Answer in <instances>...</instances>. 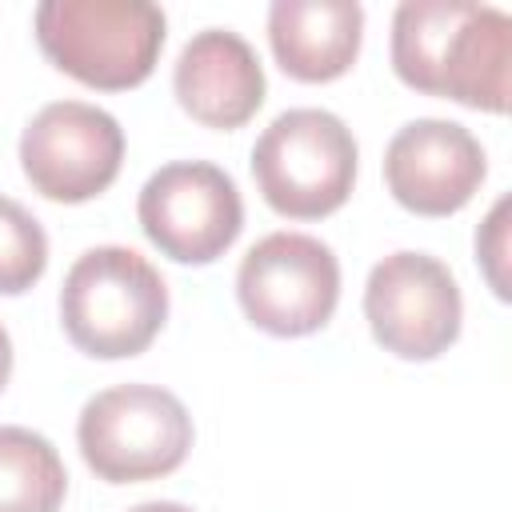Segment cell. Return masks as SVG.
Instances as JSON below:
<instances>
[{
  "label": "cell",
  "instance_id": "1",
  "mask_svg": "<svg viewBox=\"0 0 512 512\" xmlns=\"http://www.w3.org/2000/svg\"><path fill=\"white\" fill-rule=\"evenodd\" d=\"M392 72L440 100L508 112L512 20L472 0H404L392 16Z\"/></svg>",
  "mask_w": 512,
  "mask_h": 512
},
{
  "label": "cell",
  "instance_id": "2",
  "mask_svg": "<svg viewBox=\"0 0 512 512\" xmlns=\"http://www.w3.org/2000/svg\"><path fill=\"white\" fill-rule=\"evenodd\" d=\"M168 320V284L136 252L100 244L76 256L60 288L64 336L96 360L140 356Z\"/></svg>",
  "mask_w": 512,
  "mask_h": 512
},
{
  "label": "cell",
  "instance_id": "3",
  "mask_svg": "<svg viewBox=\"0 0 512 512\" xmlns=\"http://www.w3.org/2000/svg\"><path fill=\"white\" fill-rule=\"evenodd\" d=\"M32 20L40 52L64 76L100 92L144 84L168 28L152 0H44Z\"/></svg>",
  "mask_w": 512,
  "mask_h": 512
},
{
  "label": "cell",
  "instance_id": "4",
  "mask_svg": "<svg viewBox=\"0 0 512 512\" xmlns=\"http://www.w3.org/2000/svg\"><path fill=\"white\" fill-rule=\"evenodd\" d=\"M252 176L272 212L288 220L332 216L356 184V136L328 108H288L256 136Z\"/></svg>",
  "mask_w": 512,
  "mask_h": 512
},
{
  "label": "cell",
  "instance_id": "5",
  "mask_svg": "<svg viewBox=\"0 0 512 512\" xmlns=\"http://www.w3.org/2000/svg\"><path fill=\"white\" fill-rule=\"evenodd\" d=\"M76 444L104 484H140L184 464L192 416L160 384H116L80 408Z\"/></svg>",
  "mask_w": 512,
  "mask_h": 512
},
{
  "label": "cell",
  "instance_id": "6",
  "mask_svg": "<svg viewBox=\"0 0 512 512\" xmlns=\"http://www.w3.org/2000/svg\"><path fill=\"white\" fill-rule=\"evenodd\" d=\"M236 296L260 332L312 336L340 304V260L308 232H272L244 252Z\"/></svg>",
  "mask_w": 512,
  "mask_h": 512
},
{
  "label": "cell",
  "instance_id": "7",
  "mask_svg": "<svg viewBox=\"0 0 512 512\" xmlns=\"http://www.w3.org/2000/svg\"><path fill=\"white\" fill-rule=\"evenodd\" d=\"M136 216L160 256L176 264H212L236 244L244 200L220 164L172 160L144 180Z\"/></svg>",
  "mask_w": 512,
  "mask_h": 512
},
{
  "label": "cell",
  "instance_id": "8",
  "mask_svg": "<svg viewBox=\"0 0 512 512\" xmlns=\"http://www.w3.org/2000/svg\"><path fill=\"white\" fill-rule=\"evenodd\" d=\"M364 320L384 352L400 360H436L460 336V284L448 264L428 252H392L368 272Z\"/></svg>",
  "mask_w": 512,
  "mask_h": 512
},
{
  "label": "cell",
  "instance_id": "9",
  "mask_svg": "<svg viewBox=\"0 0 512 512\" xmlns=\"http://www.w3.org/2000/svg\"><path fill=\"white\" fill-rule=\"evenodd\" d=\"M124 160V128L112 112L84 100L44 104L20 136L24 180L56 204H84L100 196Z\"/></svg>",
  "mask_w": 512,
  "mask_h": 512
},
{
  "label": "cell",
  "instance_id": "10",
  "mask_svg": "<svg viewBox=\"0 0 512 512\" xmlns=\"http://www.w3.org/2000/svg\"><path fill=\"white\" fill-rule=\"evenodd\" d=\"M484 172L488 156L480 140L456 120H408L384 148V184L392 200L416 216L460 212L484 184Z\"/></svg>",
  "mask_w": 512,
  "mask_h": 512
},
{
  "label": "cell",
  "instance_id": "11",
  "mask_svg": "<svg viewBox=\"0 0 512 512\" xmlns=\"http://www.w3.org/2000/svg\"><path fill=\"white\" fill-rule=\"evenodd\" d=\"M264 68L256 48L228 28L196 32L172 68L176 104L204 128L232 132L256 116L264 104Z\"/></svg>",
  "mask_w": 512,
  "mask_h": 512
},
{
  "label": "cell",
  "instance_id": "12",
  "mask_svg": "<svg viewBox=\"0 0 512 512\" xmlns=\"http://www.w3.org/2000/svg\"><path fill=\"white\" fill-rule=\"evenodd\" d=\"M364 8L356 0H276L268 8V44L284 76L328 84L360 56Z\"/></svg>",
  "mask_w": 512,
  "mask_h": 512
},
{
  "label": "cell",
  "instance_id": "13",
  "mask_svg": "<svg viewBox=\"0 0 512 512\" xmlns=\"http://www.w3.org/2000/svg\"><path fill=\"white\" fill-rule=\"evenodd\" d=\"M68 472L48 436L0 424V512H60Z\"/></svg>",
  "mask_w": 512,
  "mask_h": 512
},
{
  "label": "cell",
  "instance_id": "14",
  "mask_svg": "<svg viewBox=\"0 0 512 512\" xmlns=\"http://www.w3.org/2000/svg\"><path fill=\"white\" fill-rule=\"evenodd\" d=\"M48 268V236L40 220L16 204L12 196H0V296L28 292Z\"/></svg>",
  "mask_w": 512,
  "mask_h": 512
},
{
  "label": "cell",
  "instance_id": "15",
  "mask_svg": "<svg viewBox=\"0 0 512 512\" xmlns=\"http://www.w3.org/2000/svg\"><path fill=\"white\" fill-rule=\"evenodd\" d=\"M504 212H508V200H500V204L492 208V236H496L492 244L476 236V256L484 260L488 280H492V288H496V296H500V300H508V288H504V280H500V272H496V260L504 256Z\"/></svg>",
  "mask_w": 512,
  "mask_h": 512
},
{
  "label": "cell",
  "instance_id": "16",
  "mask_svg": "<svg viewBox=\"0 0 512 512\" xmlns=\"http://www.w3.org/2000/svg\"><path fill=\"white\" fill-rule=\"evenodd\" d=\"M8 376H12V340H8V332H4V324H0V392H4Z\"/></svg>",
  "mask_w": 512,
  "mask_h": 512
},
{
  "label": "cell",
  "instance_id": "17",
  "mask_svg": "<svg viewBox=\"0 0 512 512\" xmlns=\"http://www.w3.org/2000/svg\"><path fill=\"white\" fill-rule=\"evenodd\" d=\"M128 512H192L188 504H176V500H148V504H136Z\"/></svg>",
  "mask_w": 512,
  "mask_h": 512
}]
</instances>
